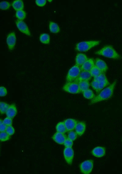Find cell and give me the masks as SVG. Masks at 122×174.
<instances>
[{"mask_svg": "<svg viewBox=\"0 0 122 174\" xmlns=\"http://www.w3.org/2000/svg\"><path fill=\"white\" fill-rule=\"evenodd\" d=\"M116 83L117 81L115 80L108 86L102 90L97 96L92 100L90 104H93L110 98L113 95Z\"/></svg>", "mask_w": 122, "mask_h": 174, "instance_id": "cell-1", "label": "cell"}, {"mask_svg": "<svg viewBox=\"0 0 122 174\" xmlns=\"http://www.w3.org/2000/svg\"><path fill=\"white\" fill-rule=\"evenodd\" d=\"M96 54L106 57L118 60L121 58V56L111 45H106L95 52Z\"/></svg>", "mask_w": 122, "mask_h": 174, "instance_id": "cell-2", "label": "cell"}, {"mask_svg": "<svg viewBox=\"0 0 122 174\" xmlns=\"http://www.w3.org/2000/svg\"><path fill=\"white\" fill-rule=\"evenodd\" d=\"M99 41L91 40L82 41L79 42L76 45V50L79 52H86L99 45Z\"/></svg>", "mask_w": 122, "mask_h": 174, "instance_id": "cell-3", "label": "cell"}, {"mask_svg": "<svg viewBox=\"0 0 122 174\" xmlns=\"http://www.w3.org/2000/svg\"><path fill=\"white\" fill-rule=\"evenodd\" d=\"M81 71L80 67L76 64L69 70L66 77L67 82H72L77 78Z\"/></svg>", "mask_w": 122, "mask_h": 174, "instance_id": "cell-4", "label": "cell"}, {"mask_svg": "<svg viewBox=\"0 0 122 174\" xmlns=\"http://www.w3.org/2000/svg\"><path fill=\"white\" fill-rule=\"evenodd\" d=\"M63 90L66 92L77 94L81 92L78 83L74 81L67 82L63 87Z\"/></svg>", "mask_w": 122, "mask_h": 174, "instance_id": "cell-5", "label": "cell"}, {"mask_svg": "<svg viewBox=\"0 0 122 174\" xmlns=\"http://www.w3.org/2000/svg\"><path fill=\"white\" fill-rule=\"evenodd\" d=\"M93 166V161L92 160H88L81 163L80 167L82 173L84 174H89L91 172Z\"/></svg>", "mask_w": 122, "mask_h": 174, "instance_id": "cell-6", "label": "cell"}, {"mask_svg": "<svg viewBox=\"0 0 122 174\" xmlns=\"http://www.w3.org/2000/svg\"><path fill=\"white\" fill-rule=\"evenodd\" d=\"M63 156L66 163L71 165L74 155V150L71 147H65L63 150Z\"/></svg>", "mask_w": 122, "mask_h": 174, "instance_id": "cell-7", "label": "cell"}, {"mask_svg": "<svg viewBox=\"0 0 122 174\" xmlns=\"http://www.w3.org/2000/svg\"><path fill=\"white\" fill-rule=\"evenodd\" d=\"M16 24L18 29L22 33L28 36H30V33L26 24L22 20H17Z\"/></svg>", "mask_w": 122, "mask_h": 174, "instance_id": "cell-8", "label": "cell"}, {"mask_svg": "<svg viewBox=\"0 0 122 174\" xmlns=\"http://www.w3.org/2000/svg\"><path fill=\"white\" fill-rule=\"evenodd\" d=\"M16 41V38L14 32H11L8 34L6 38V42L10 50H13L14 48Z\"/></svg>", "mask_w": 122, "mask_h": 174, "instance_id": "cell-9", "label": "cell"}, {"mask_svg": "<svg viewBox=\"0 0 122 174\" xmlns=\"http://www.w3.org/2000/svg\"><path fill=\"white\" fill-rule=\"evenodd\" d=\"M92 77L89 71H82L74 82L78 83L83 81H88L91 79Z\"/></svg>", "mask_w": 122, "mask_h": 174, "instance_id": "cell-10", "label": "cell"}, {"mask_svg": "<svg viewBox=\"0 0 122 174\" xmlns=\"http://www.w3.org/2000/svg\"><path fill=\"white\" fill-rule=\"evenodd\" d=\"M95 66V62L92 58H88L85 62L80 67L81 71H89Z\"/></svg>", "mask_w": 122, "mask_h": 174, "instance_id": "cell-11", "label": "cell"}, {"mask_svg": "<svg viewBox=\"0 0 122 174\" xmlns=\"http://www.w3.org/2000/svg\"><path fill=\"white\" fill-rule=\"evenodd\" d=\"M95 65L102 73L106 72L108 69L105 62L102 59L97 58L95 61Z\"/></svg>", "mask_w": 122, "mask_h": 174, "instance_id": "cell-12", "label": "cell"}, {"mask_svg": "<svg viewBox=\"0 0 122 174\" xmlns=\"http://www.w3.org/2000/svg\"><path fill=\"white\" fill-rule=\"evenodd\" d=\"M66 137L64 133L57 132H56L52 136V139L57 143L63 144Z\"/></svg>", "mask_w": 122, "mask_h": 174, "instance_id": "cell-13", "label": "cell"}, {"mask_svg": "<svg viewBox=\"0 0 122 174\" xmlns=\"http://www.w3.org/2000/svg\"><path fill=\"white\" fill-rule=\"evenodd\" d=\"M64 123L67 131H70L75 129L77 121L75 119L68 118L65 120Z\"/></svg>", "mask_w": 122, "mask_h": 174, "instance_id": "cell-14", "label": "cell"}, {"mask_svg": "<svg viewBox=\"0 0 122 174\" xmlns=\"http://www.w3.org/2000/svg\"><path fill=\"white\" fill-rule=\"evenodd\" d=\"M106 152L105 148L102 147H96L92 151V155L97 158H101L104 156Z\"/></svg>", "mask_w": 122, "mask_h": 174, "instance_id": "cell-15", "label": "cell"}, {"mask_svg": "<svg viewBox=\"0 0 122 174\" xmlns=\"http://www.w3.org/2000/svg\"><path fill=\"white\" fill-rule=\"evenodd\" d=\"M86 128V125L84 122H77L75 128V132L78 135L81 136L85 132Z\"/></svg>", "mask_w": 122, "mask_h": 174, "instance_id": "cell-16", "label": "cell"}, {"mask_svg": "<svg viewBox=\"0 0 122 174\" xmlns=\"http://www.w3.org/2000/svg\"><path fill=\"white\" fill-rule=\"evenodd\" d=\"M88 59L86 55L79 53L77 54L75 58L76 65L79 66H81Z\"/></svg>", "mask_w": 122, "mask_h": 174, "instance_id": "cell-17", "label": "cell"}, {"mask_svg": "<svg viewBox=\"0 0 122 174\" xmlns=\"http://www.w3.org/2000/svg\"><path fill=\"white\" fill-rule=\"evenodd\" d=\"M17 113V109L16 106L14 104L10 105L8 110L6 112L7 117L13 118Z\"/></svg>", "mask_w": 122, "mask_h": 174, "instance_id": "cell-18", "label": "cell"}, {"mask_svg": "<svg viewBox=\"0 0 122 174\" xmlns=\"http://www.w3.org/2000/svg\"><path fill=\"white\" fill-rule=\"evenodd\" d=\"M13 8L16 11L23 10L24 8L23 2L21 0H16L12 3Z\"/></svg>", "mask_w": 122, "mask_h": 174, "instance_id": "cell-19", "label": "cell"}, {"mask_svg": "<svg viewBox=\"0 0 122 174\" xmlns=\"http://www.w3.org/2000/svg\"><path fill=\"white\" fill-rule=\"evenodd\" d=\"M78 84L80 92H82L89 89L90 85L88 81H87L81 82Z\"/></svg>", "mask_w": 122, "mask_h": 174, "instance_id": "cell-20", "label": "cell"}, {"mask_svg": "<svg viewBox=\"0 0 122 174\" xmlns=\"http://www.w3.org/2000/svg\"><path fill=\"white\" fill-rule=\"evenodd\" d=\"M49 28L50 31L53 33H56L60 31L58 25L56 23L51 21L49 23Z\"/></svg>", "mask_w": 122, "mask_h": 174, "instance_id": "cell-21", "label": "cell"}, {"mask_svg": "<svg viewBox=\"0 0 122 174\" xmlns=\"http://www.w3.org/2000/svg\"><path fill=\"white\" fill-rule=\"evenodd\" d=\"M56 129L57 132L63 133L67 131L64 121L58 123L56 125Z\"/></svg>", "mask_w": 122, "mask_h": 174, "instance_id": "cell-22", "label": "cell"}, {"mask_svg": "<svg viewBox=\"0 0 122 174\" xmlns=\"http://www.w3.org/2000/svg\"><path fill=\"white\" fill-rule=\"evenodd\" d=\"M83 94L85 98L88 99H92L95 97L93 92L89 89L83 92Z\"/></svg>", "mask_w": 122, "mask_h": 174, "instance_id": "cell-23", "label": "cell"}, {"mask_svg": "<svg viewBox=\"0 0 122 174\" xmlns=\"http://www.w3.org/2000/svg\"><path fill=\"white\" fill-rule=\"evenodd\" d=\"M39 39L41 42L42 43L44 44H48L50 42V36L47 33H43L40 35Z\"/></svg>", "mask_w": 122, "mask_h": 174, "instance_id": "cell-24", "label": "cell"}, {"mask_svg": "<svg viewBox=\"0 0 122 174\" xmlns=\"http://www.w3.org/2000/svg\"><path fill=\"white\" fill-rule=\"evenodd\" d=\"M89 72L92 77H97L102 73L95 65L90 71Z\"/></svg>", "mask_w": 122, "mask_h": 174, "instance_id": "cell-25", "label": "cell"}, {"mask_svg": "<svg viewBox=\"0 0 122 174\" xmlns=\"http://www.w3.org/2000/svg\"><path fill=\"white\" fill-rule=\"evenodd\" d=\"M26 15V13L23 10L17 11L16 13V17L20 20H23L25 18Z\"/></svg>", "mask_w": 122, "mask_h": 174, "instance_id": "cell-26", "label": "cell"}, {"mask_svg": "<svg viewBox=\"0 0 122 174\" xmlns=\"http://www.w3.org/2000/svg\"><path fill=\"white\" fill-rule=\"evenodd\" d=\"M10 105L4 102H0V110L1 114H3L6 113Z\"/></svg>", "mask_w": 122, "mask_h": 174, "instance_id": "cell-27", "label": "cell"}, {"mask_svg": "<svg viewBox=\"0 0 122 174\" xmlns=\"http://www.w3.org/2000/svg\"><path fill=\"white\" fill-rule=\"evenodd\" d=\"M94 80L99 82H109L105 74L102 73L98 76L94 77Z\"/></svg>", "mask_w": 122, "mask_h": 174, "instance_id": "cell-28", "label": "cell"}, {"mask_svg": "<svg viewBox=\"0 0 122 174\" xmlns=\"http://www.w3.org/2000/svg\"><path fill=\"white\" fill-rule=\"evenodd\" d=\"M10 136L6 132H0V140L2 142L7 141L9 139Z\"/></svg>", "mask_w": 122, "mask_h": 174, "instance_id": "cell-29", "label": "cell"}, {"mask_svg": "<svg viewBox=\"0 0 122 174\" xmlns=\"http://www.w3.org/2000/svg\"><path fill=\"white\" fill-rule=\"evenodd\" d=\"M10 6V4L8 2L3 1L0 3V8L3 10H6L8 9Z\"/></svg>", "mask_w": 122, "mask_h": 174, "instance_id": "cell-30", "label": "cell"}, {"mask_svg": "<svg viewBox=\"0 0 122 174\" xmlns=\"http://www.w3.org/2000/svg\"><path fill=\"white\" fill-rule=\"evenodd\" d=\"M91 85L93 89L97 92H99V82L93 80L91 83Z\"/></svg>", "mask_w": 122, "mask_h": 174, "instance_id": "cell-31", "label": "cell"}, {"mask_svg": "<svg viewBox=\"0 0 122 174\" xmlns=\"http://www.w3.org/2000/svg\"><path fill=\"white\" fill-rule=\"evenodd\" d=\"M77 135L76 132L72 131H70L68 133V138L73 141L77 138Z\"/></svg>", "mask_w": 122, "mask_h": 174, "instance_id": "cell-32", "label": "cell"}, {"mask_svg": "<svg viewBox=\"0 0 122 174\" xmlns=\"http://www.w3.org/2000/svg\"><path fill=\"white\" fill-rule=\"evenodd\" d=\"M10 136L13 135L15 132V129L12 125L7 126L5 131Z\"/></svg>", "mask_w": 122, "mask_h": 174, "instance_id": "cell-33", "label": "cell"}, {"mask_svg": "<svg viewBox=\"0 0 122 174\" xmlns=\"http://www.w3.org/2000/svg\"><path fill=\"white\" fill-rule=\"evenodd\" d=\"M73 144V141L69 139L68 138H66L63 143L65 147H71Z\"/></svg>", "mask_w": 122, "mask_h": 174, "instance_id": "cell-34", "label": "cell"}, {"mask_svg": "<svg viewBox=\"0 0 122 174\" xmlns=\"http://www.w3.org/2000/svg\"><path fill=\"white\" fill-rule=\"evenodd\" d=\"M3 122L7 126L12 125L13 123L12 119L7 117L3 120Z\"/></svg>", "mask_w": 122, "mask_h": 174, "instance_id": "cell-35", "label": "cell"}, {"mask_svg": "<svg viewBox=\"0 0 122 174\" xmlns=\"http://www.w3.org/2000/svg\"><path fill=\"white\" fill-rule=\"evenodd\" d=\"M7 94L6 89L4 87L1 86L0 87V96L1 97L5 96Z\"/></svg>", "mask_w": 122, "mask_h": 174, "instance_id": "cell-36", "label": "cell"}, {"mask_svg": "<svg viewBox=\"0 0 122 174\" xmlns=\"http://www.w3.org/2000/svg\"><path fill=\"white\" fill-rule=\"evenodd\" d=\"M7 126L4 124L3 121L1 119L0 121V132L6 131Z\"/></svg>", "mask_w": 122, "mask_h": 174, "instance_id": "cell-37", "label": "cell"}, {"mask_svg": "<svg viewBox=\"0 0 122 174\" xmlns=\"http://www.w3.org/2000/svg\"><path fill=\"white\" fill-rule=\"evenodd\" d=\"M46 0H37L35 1L36 5L42 7L44 6L46 3Z\"/></svg>", "mask_w": 122, "mask_h": 174, "instance_id": "cell-38", "label": "cell"}]
</instances>
